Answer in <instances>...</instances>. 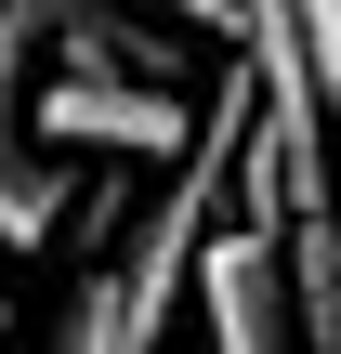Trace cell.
<instances>
[{"label": "cell", "mask_w": 341, "mask_h": 354, "mask_svg": "<svg viewBox=\"0 0 341 354\" xmlns=\"http://www.w3.org/2000/svg\"><path fill=\"white\" fill-rule=\"evenodd\" d=\"M39 131L79 158H131V171H184V92L118 79V66H53L39 79Z\"/></svg>", "instance_id": "3"}, {"label": "cell", "mask_w": 341, "mask_h": 354, "mask_svg": "<svg viewBox=\"0 0 341 354\" xmlns=\"http://www.w3.org/2000/svg\"><path fill=\"white\" fill-rule=\"evenodd\" d=\"M250 131H263V92H250V79H223V92H210V118H197V158H184V171L131 210V236L66 289V315L39 328V354H158V342H171V302L197 289V236L223 223V184H237Z\"/></svg>", "instance_id": "1"}, {"label": "cell", "mask_w": 341, "mask_h": 354, "mask_svg": "<svg viewBox=\"0 0 341 354\" xmlns=\"http://www.w3.org/2000/svg\"><path fill=\"white\" fill-rule=\"evenodd\" d=\"M197 328H210V354H289V250L250 223H210L197 236Z\"/></svg>", "instance_id": "4"}, {"label": "cell", "mask_w": 341, "mask_h": 354, "mask_svg": "<svg viewBox=\"0 0 341 354\" xmlns=\"http://www.w3.org/2000/svg\"><path fill=\"white\" fill-rule=\"evenodd\" d=\"M66 13H92L118 39H171V53H197V39L237 53V0H66Z\"/></svg>", "instance_id": "5"}, {"label": "cell", "mask_w": 341, "mask_h": 354, "mask_svg": "<svg viewBox=\"0 0 341 354\" xmlns=\"http://www.w3.org/2000/svg\"><path fill=\"white\" fill-rule=\"evenodd\" d=\"M0 354H13V315H0Z\"/></svg>", "instance_id": "7"}, {"label": "cell", "mask_w": 341, "mask_h": 354, "mask_svg": "<svg viewBox=\"0 0 341 354\" xmlns=\"http://www.w3.org/2000/svg\"><path fill=\"white\" fill-rule=\"evenodd\" d=\"M302 13H315V79L341 92V0H302Z\"/></svg>", "instance_id": "6"}, {"label": "cell", "mask_w": 341, "mask_h": 354, "mask_svg": "<svg viewBox=\"0 0 341 354\" xmlns=\"http://www.w3.org/2000/svg\"><path fill=\"white\" fill-rule=\"evenodd\" d=\"M39 39H53V0H0V250H13V263H26L53 223H79V158H26Z\"/></svg>", "instance_id": "2"}]
</instances>
